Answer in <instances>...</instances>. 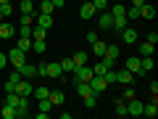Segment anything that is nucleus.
Masks as SVG:
<instances>
[{"label": "nucleus", "mask_w": 158, "mask_h": 119, "mask_svg": "<svg viewBox=\"0 0 158 119\" xmlns=\"http://www.w3.org/2000/svg\"><path fill=\"white\" fill-rule=\"evenodd\" d=\"M61 64H56V61H50V64H40V66H37V77H50V79H58V77H61Z\"/></svg>", "instance_id": "f257e3e1"}, {"label": "nucleus", "mask_w": 158, "mask_h": 119, "mask_svg": "<svg viewBox=\"0 0 158 119\" xmlns=\"http://www.w3.org/2000/svg\"><path fill=\"white\" fill-rule=\"evenodd\" d=\"M92 77H95V74H92V66H87V64H82V66L74 69V79H79V82H90Z\"/></svg>", "instance_id": "f03ea898"}, {"label": "nucleus", "mask_w": 158, "mask_h": 119, "mask_svg": "<svg viewBox=\"0 0 158 119\" xmlns=\"http://www.w3.org/2000/svg\"><path fill=\"white\" fill-rule=\"evenodd\" d=\"M32 90H34V87L32 85H29V79H19V82H16V87H13V93H16V95H21V98H29V95H32Z\"/></svg>", "instance_id": "7ed1b4c3"}, {"label": "nucleus", "mask_w": 158, "mask_h": 119, "mask_svg": "<svg viewBox=\"0 0 158 119\" xmlns=\"http://www.w3.org/2000/svg\"><path fill=\"white\" fill-rule=\"evenodd\" d=\"M90 90H92V95H100L103 90H108V82H106L103 77H98V74H95V77L90 79Z\"/></svg>", "instance_id": "20e7f679"}, {"label": "nucleus", "mask_w": 158, "mask_h": 119, "mask_svg": "<svg viewBox=\"0 0 158 119\" xmlns=\"http://www.w3.org/2000/svg\"><path fill=\"white\" fill-rule=\"evenodd\" d=\"M24 56H27V53H24L21 48H11V51H8V61H11L13 66H16V69L21 66L24 61H27V58H24Z\"/></svg>", "instance_id": "39448f33"}, {"label": "nucleus", "mask_w": 158, "mask_h": 119, "mask_svg": "<svg viewBox=\"0 0 158 119\" xmlns=\"http://www.w3.org/2000/svg\"><path fill=\"white\" fill-rule=\"evenodd\" d=\"M127 114H132V117H142V103L137 101V98L127 101Z\"/></svg>", "instance_id": "423d86ee"}, {"label": "nucleus", "mask_w": 158, "mask_h": 119, "mask_svg": "<svg viewBox=\"0 0 158 119\" xmlns=\"http://www.w3.org/2000/svg\"><path fill=\"white\" fill-rule=\"evenodd\" d=\"M29 117V103H27V98H19V103H16V119H27Z\"/></svg>", "instance_id": "0eeeda50"}, {"label": "nucleus", "mask_w": 158, "mask_h": 119, "mask_svg": "<svg viewBox=\"0 0 158 119\" xmlns=\"http://www.w3.org/2000/svg\"><path fill=\"white\" fill-rule=\"evenodd\" d=\"M98 24H100V29H111V24H113V13H111V11H100Z\"/></svg>", "instance_id": "6e6552de"}, {"label": "nucleus", "mask_w": 158, "mask_h": 119, "mask_svg": "<svg viewBox=\"0 0 158 119\" xmlns=\"http://www.w3.org/2000/svg\"><path fill=\"white\" fill-rule=\"evenodd\" d=\"M13 34H16V27H11V24L3 19V21H0V37H3V40H11Z\"/></svg>", "instance_id": "1a4fd4ad"}, {"label": "nucleus", "mask_w": 158, "mask_h": 119, "mask_svg": "<svg viewBox=\"0 0 158 119\" xmlns=\"http://www.w3.org/2000/svg\"><path fill=\"white\" fill-rule=\"evenodd\" d=\"M95 13H98L95 6H92L90 0H85V3H82V8H79V16H82V19H92Z\"/></svg>", "instance_id": "9d476101"}, {"label": "nucleus", "mask_w": 158, "mask_h": 119, "mask_svg": "<svg viewBox=\"0 0 158 119\" xmlns=\"http://www.w3.org/2000/svg\"><path fill=\"white\" fill-rule=\"evenodd\" d=\"M121 40H124L127 45H135V42H137L140 37H137V32H135L132 27H127V29H121Z\"/></svg>", "instance_id": "9b49d317"}, {"label": "nucleus", "mask_w": 158, "mask_h": 119, "mask_svg": "<svg viewBox=\"0 0 158 119\" xmlns=\"http://www.w3.org/2000/svg\"><path fill=\"white\" fill-rule=\"evenodd\" d=\"M127 69L132 74H142V66H140V56H129L127 58Z\"/></svg>", "instance_id": "f8f14e48"}, {"label": "nucleus", "mask_w": 158, "mask_h": 119, "mask_svg": "<svg viewBox=\"0 0 158 119\" xmlns=\"http://www.w3.org/2000/svg\"><path fill=\"white\" fill-rule=\"evenodd\" d=\"M34 21H37L40 27L50 29V27H53V13H37V16H34Z\"/></svg>", "instance_id": "ddd939ff"}, {"label": "nucleus", "mask_w": 158, "mask_h": 119, "mask_svg": "<svg viewBox=\"0 0 158 119\" xmlns=\"http://www.w3.org/2000/svg\"><path fill=\"white\" fill-rule=\"evenodd\" d=\"M19 72H21V77H24V79H32V77H37V66H29L27 61H24L21 66H19Z\"/></svg>", "instance_id": "4468645a"}, {"label": "nucleus", "mask_w": 158, "mask_h": 119, "mask_svg": "<svg viewBox=\"0 0 158 119\" xmlns=\"http://www.w3.org/2000/svg\"><path fill=\"white\" fill-rule=\"evenodd\" d=\"M71 82H74V87H77V93H79L82 98H85V95H92V90H90V82H79V79H71Z\"/></svg>", "instance_id": "2eb2a0df"}, {"label": "nucleus", "mask_w": 158, "mask_h": 119, "mask_svg": "<svg viewBox=\"0 0 158 119\" xmlns=\"http://www.w3.org/2000/svg\"><path fill=\"white\" fill-rule=\"evenodd\" d=\"M142 114H145V117H150V119L158 114V103H156V98H153L150 103H142Z\"/></svg>", "instance_id": "dca6fc26"}, {"label": "nucleus", "mask_w": 158, "mask_h": 119, "mask_svg": "<svg viewBox=\"0 0 158 119\" xmlns=\"http://www.w3.org/2000/svg\"><path fill=\"white\" fill-rule=\"evenodd\" d=\"M116 82H121V85H132V72H129V69L116 72Z\"/></svg>", "instance_id": "f3484780"}, {"label": "nucleus", "mask_w": 158, "mask_h": 119, "mask_svg": "<svg viewBox=\"0 0 158 119\" xmlns=\"http://www.w3.org/2000/svg\"><path fill=\"white\" fill-rule=\"evenodd\" d=\"M137 48H140V56H153V51H156V45H153V42H135Z\"/></svg>", "instance_id": "a211bd4d"}, {"label": "nucleus", "mask_w": 158, "mask_h": 119, "mask_svg": "<svg viewBox=\"0 0 158 119\" xmlns=\"http://www.w3.org/2000/svg\"><path fill=\"white\" fill-rule=\"evenodd\" d=\"M129 27V21H127V16H113V24H111V29H116V32H121V29H127Z\"/></svg>", "instance_id": "6ab92c4d"}, {"label": "nucleus", "mask_w": 158, "mask_h": 119, "mask_svg": "<svg viewBox=\"0 0 158 119\" xmlns=\"http://www.w3.org/2000/svg\"><path fill=\"white\" fill-rule=\"evenodd\" d=\"M124 16H127V21H135V19H140V8L137 6H127V11H124Z\"/></svg>", "instance_id": "aec40b11"}, {"label": "nucleus", "mask_w": 158, "mask_h": 119, "mask_svg": "<svg viewBox=\"0 0 158 119\" xmlns=\"http://www.w3.org/2000/svg\"><path fill=\"white\" fill-rule=\"evenodd\" d=\"M108 69H113V66H108V64H106V61L100 58V61H98L95 66H92V74H98V77H103V74H106Z\"/></svg>", "instance_id": "412c9836"}, {"label": "nucleus", "mask_w": 158, "mask_h": 119, "mask_svg": "<svg viewBox=\"0 0 158 119\" xmlns=\"http://www.w3.org/2000/svg\"><path fill=\"white\" fill-rule=\"evenodd\" d=\"M113 111H116V117H127V101L124 98H118V101L113 103Z\"/></svg>", "instance_id": "4be33fe9"}, {"label": "nucleus", "mask_w": 158, "mask_h": 119, "mask_svg": "<svg viewBox=\"0 0 158 119\" xmlns=\"http://www.w3.org/2000/svg\"><path fill=\"white\" fill-rule=\"evenodd\" d=\"M106 48H108V45L103 42V40H95V42H92V53H95V56H100V58L106 56Z\"/></svg>", "instance_id": "5701e85b"}, {"label": "nucleus", "mask_w": 158, "mask_h": 119, "mask_svg": "<svg viewBox=\"0 0 158 119\" xmlns=\"http://www.w3.org/2000/svg\"><path fill=\"white\" fill-rule=\"evenodd\" d=\"M140 16H142V19H153V16H156V8L142 3V6H140Z\"/></svg>", "instance_id": "b1692460"}, {"label": "nucleus", "mask_w": 158, "mask_h": 119, "mask_svg": "<svg viewBox=\"0 0 158 119\" xmlns=\"http://www.w3.org/2000/svg\"><path fill=\"white\" fill-rule=\"evenodd\" d=\"M45 34H48V29L45 27H32V40H45Z\"/></svg>", "instance_id": "393cba45"}, {"label": "nucleus", "mask_w": 158, "mask_h": 119, "mask_svg": "<svg viewBox=\"0 0 158 119\" xmlns=\"http://www.w3.org/2000/svg\"><path fill=\"white\" fill-rule=\"evenodd\" d=\"M48 98H50L53 106H61V103H63V93L61 90H50V95H48Z\"/></svg>", "instance_id": "a878e982"}, {"label": "nucleus", "mask_w": 158, "mask_h": 119, "mask_svg": "<svg viewBox=\"0 0 158 119\" xmlns=\"http://www.w3.org/2000/svg\"><path fill=\"white\" fill-rule=\"evenodd\" d=\"M0 114H3V119H16V108L8 106V103H3V111Z\"/></svg>", "instance_id": "bb28decb"}, {"label": "nucleus", "mask_w": 158, "mask_h": 119, "mask_svg": "<svg viewBox=\"0 0 158 119\" xmlns=\"http://www.w3.org/2000/svg\"><path fill=\"white\" fill-rule=\"evenodd\" d=\"M16 48H21L24 53H27V51H32V37H21V40L16 42Z\"/></svg>", "instance_id": "cd10ccee"}, {"label": "nucleus", "mask_w": 158, "mask_h": 119, "mask_svg": "<svg viewBox=\"0 0 158 119\" xmlns=\"http://www.w3.org/2000/svg\"><path fill=\"white\" fill-rule=\"evenodd\" d=\"M71 61L77 64V66H82V64H87V53H85V51H79V53H74V56H71Z\"/></svg>", "instance_id": "c85d7f7f"}, {"label": "nucleus", "mask_w": 158, "mask_h": 119, "mask_svg": "<svg viewBox=\"0 0 158 119\" xmlns=\"http://www.w3.org/2000/svg\"><path fill=\"white\" fill-rule=\"evenodd\" d=\"M34 24V13H21V21H19V27H32Z\"/></svg>", "instance_id": "c756f323"}, {"label": "nucleus", "mask_w": 158, "mask_h": 119, "mask_svg": "<svg viewBox=\"0 0 158 119\" xmlns=\"http://www.w3.org/2000/svg\"><path fill=\"white\" fill-rule=\"evenodd\" d=\"M74 69H77V64H74L71 58H63V61H61V72H69V74H71Z\"/></svg>", "instance_id": "7c9ffc66"}, {"label": "nucleus", "mask_w": 158, "mask_h": 119, "mask_svg": "<svg viewBox=\"0 0 158 119\" xmlns=\"http://www.w3.org/2000/svg\"><path fill=\"white\" fill-rule=\"evenodd\" d=\"M56 11V6H53L50 0H42V3H40V13H53Z\"/></svg>", "instance_id": "2f4dec72"}, {"label": "nucleus", "mask_w": 158, "mask_h": 119, "mask_svg": "<svg viewBox=\"0 0 158 119\" xmlns=\"http://www.w3.org/2000/svg\"><path fill=\"white\" fill-rule=\"evenodd\" d=\"M32 95L40 101V98H48V95H50V90H48V87H34V90H32Z\"/></svg>", "instance_id": "473e14b6"}, {"label": "nucleus", "mask_w": 158, "mask_h": 119, "mask_svg": "<svg viewBox=\"0 0 158 119\" xmlns=\"http://www.w3.org/2000/svg\"><path fill=\"white\" fill-rule=\"evenodd\" d=\"M19 8H21V13H34V3H32V0H21V6H19Z\"/></svg>", "instance_id": "72a5a7b5"}, {"label": "nucleus", "mask_w": 158, "mask_h": 119, "mask_svg": "<svg viewBox=\"0 0 158 119\" xmlns=\"http://www.w3.org/2000/svg\"><path fill=\"white\" fill-rule=\"evenodd\" d=\"M45 40H32V51H37V53H45Z\"/></svg>", "instance_id": "f704fd0d"}, {"label": "nucleus", "mask_w": 158, "mask_h": 119, "mask_svg": "<svg viewBox=\"0 0 158 119\" xmlns=\"http://www.w3.org/2000/svg\"><path fill=\"white\" fill-rule=\"evenodd\" d=\"M50 108H53V103H50V98H40V111H50Z\"/></svg>", "instance_id": "c9c22d12"}, {"label": "nucleus", "mask_w": 158, "mask_h": 119, "mask_svg": "<svg viewBox=\"0 0 158 119\" xmlns=\"http://www.w3.org/2000/svg\"><path fill=\"white\" fill-rule=\"evenodd\" d=\"M92 6H95V11H108V0H90Z\"/></svg>", "instance_id": "e433bc0d"}, {"label": "nucleus", "mask_w": 158, "mask_h": 119, "mask_svg": "<svg viewBox=\"0 0 158 119\" xmlns=\"http://www.w3.org/2000/svg\"><path fill=\"white\" fill-rule=\"evenodd\" d=\"M124 11H127V6H121V3L111 6V13H113V16H124Z\"/></svg>", "instance_id": "4c0bfd02"}, {"label": "nucleus", "mask_w": 158, "mask_h": 119, "mask_svg": "<svg viewBox=\"0 0 158 119\" xmlns=\"http://www.w3.org/2000/svg\"><path fill=\"white\" fill-rule=\"evenodd\" d=\"M0 13H3V19H8L13 13V6H11V3H3V6H0Z\"/></svg>", "instance_id": "58836bf2"}, {"label": "nucleus", "mask_w": 158, "mask_h": 119, "mask_svg": "<svg viewBox=\"0 0 158 119\" xmlns=\"http://www.w3.org/2000/svg\"><path fill=\"white\" fill-rule=\"evenodd\" d=\"M85 106L87 108H95L98 106V95H85Z\"/></svg>", "instance_id": "ea45409f"}, {"label": "nucleus", "mask_w": 158, "mask_h": 119, "mask_svg": "<svg viewBox=\"0 0 158 119\" xmlns=\"http://www.w3.org/2000/svg\"><path fill=\"white\" fill-rule=\"evenodd\" d=\"M103 79H106V82H108V87H111L113 82H116V72H111V69H108V72L103 74Z\"/></svg>", "instance_id": "a19ab883"}, {"label": "nucleus", "mask_w": 158, "mask_h": 119, "mask_svg": "<svg viewBox=\"0 0 158 119\" xmlns=\"http://www.w3.org/2000/svg\"><path fill=\"white\" fill-rule=\"evenodd\" d=\"M121 98H124V101H132V98H135V87L127 85V90H124V95H121Z\"/></svg>", "instance_id": "79ce46f5"}, {"label": "nucleus", "mask_w": 158, "mask_h": 119, "mask_svg": "<svg viewBox=\"0 0 158 119\" xmlns=\"http://www.w3.org/2000/svg\"><path fill=\"white\" fill-rule=\"evenodd\" d=\"M19 34L21 37H32V27H19Z\"/></svg>", "instance_id": "37998d69"}, {"label": "nucleus", "mask_w": 158, "mask_h": 119, "mask_svg": "<svg viewBox=\"0 0 158 119\" xmlns=\"http://www.w3.org/2000/svg\"><path fill=\"white\" fill-rule=\"evenodd\" d=\"M95 40H100V37H98V32H87V42H90V45L95 42Z\"/></svg>", "instance_id": "c03bdc74"}, {"label": "nucleus", "mask_w": 158, "mask_h": 119, "mask_svg": "<svg viewBox=\"0 0 158 119\" xmlns=\"http://www.w3.org/2000/svg\"><path fill=\"white\" fill-rule=\"evenodd\" d=\"M156 93H158V82H156V79H153V82H150V95L156 98Z\"/></svg>", "instance_id": "a18cd8bd"}, {"label": "nucleus", "mask_w": 158, "mask_h": 119, "mask_svg": "<svg viewBox=\"0 0 158 119\" xmlns=\"http://www.w3.org/2000/svg\"><path fill=\"white\" fill-rule=\"evenodd\" d=\"M148 42H153V45H156V42H158V34L150 32V34H148Z\"/></svg>", "instance_id": "49530a36"}, {"label": "nucleus", "mask_w": 158, "mask_h": 119, "mask_svg": "<svg viewBox=\"0 0 158 119\" xmlns=\"http://www.w3.org/2000/svg\"><path fill=\"white\" fill-rule=\"evenodd\" d=\"M6 64H8V56H6V53H0V69L6 66Z\"/></svg>", "instance_id": "de8ad7c7"}, {"label": "nucleus", "mask_w": 158, "mask_h": 119, "mask_svg": "<svg viewBox=\"0 0 158 119\" xmlns=\"http://www.w3.org/2000/svg\"><path fill=\"white\" fill-rule=\"evenodd\" d=\"M50 3H53V6H56V8H61L63 3H66V0H50Z\"/></svg>", "instance_id": "09e8293b"}, {"label": "nucleus", "mask_w": 158, "mask_h": 119, "mask_svg": "<svg viewBox=\"0 0 158 119\" xmlns=\"http://www.w3.org/2000/svg\"><path fill=\"white\" fill-rule=\"evenodd\" d=\"M142 3H145V0H132L129 6H137V8H140V6H142Z\"/></svg>", "instance_id": "8fccbe9b"}, {"label": "nucleus", "mask_w": 158, "mask_h": 119, "mask_svg": "<svg viewBox=\"0 0 158 119\" xmlns=\"http://www.w3.org/2000/svg\"><path fill=\"white\" fill-rule=\"evenodd\" d=\"M3 3H11V0H0V6H3Z\"/></svg>", "instance_id": "3c124183"}, {"label": "nucleus", "mask_w": 158, "mask_h": 119, "mask_svg": "<svg viewBox=\"0 0 158 119\" xmlns=\"http://www.w3.org/2000/svg\"><path fill=\"white\" fill-rule=\"evenodd\" d=\"M82 3H85V0H82Z\"/></svg>", "instance_id": "603ef678"}]
</instances>
